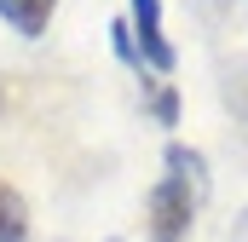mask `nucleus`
Segmentation results:
<instances>
[{
  "label": "nucleus",
  "instance_id": "f257e3e1",
  "mask_svg": "<svg viewBox=\"0 0 248 242\" xmlns=\"http://www.w3.org/2000/svg\"><path fill=\"white\" fill-rule=\"evenodd\" d=\"M190 213H196V190L185 179H162L144 202V219H150V242H185L190 237Z\"/></svg>",
  "mask_w": 248,
  "mask_h": 242
},
{
  "label": "nucleus",
  "instance_id": "39448f33",
  "mask_svg": "<svg viewBox=\"0 0 248 242\" xmlns=\"http://www.w3.org/2000/svg\"><path fill=\"white\" fill-rule=\"evenodd\" d=\"M168 167H173V179L202 184V156H196V150H185V144H173V150H168Z\"/></svg>",
  "mask_w": 248,
  "mask_h": 242
},
{
  "label": "nucleus",
  "instance_id": "423d86ee",
  "mask_svg": "<svg viewBox=\"0 0 248 242\" xmlns=\"http://www.w3.org/2000/svg\"><path fill=\"white\" fill-rule=\"evenodd\" d=\"M150 104H156V116H162V121H173V110H179V104H173V92H168V87H156V98H150Z\"/></svg>",
  "mask_w": 248,
  "mask_h": 242
},
{
  "label": "nucleus",
  "instance_id": "7ed1b4c3",
  "mask_svg": "<svg viewBox=\"0 0 248 242\" xmlns=\"http://www.w3.org/2000/svg\"><path fill=\"white\" fill-rule=\"evenodd\" d=\"M52 6H58V0H0V17L17 23L23 35H41L46 17H52Z\"/></svg>",
  "mask_w": 248,
  "mask_h": 242
},
{
  "label": "nucleus",
  "instance_id": "20e7f679",
  "mask_svg": "<svg viewBox=\"0 0 248 242\" xmlns=\"http://www.w3.org/2000/svg\"><path fill=\"white\" fill-rule=\"evenodd\" d=\"M23 231H29V208H23V196L12 184L0 179V242H23Z\"/></svg>",
  "mask_w": 248,
  "mask_h": 242
},
{
  "label": "nucleus",
  "instance_id": "f03ea898",
  "mask_svg": "<svg viewBox=\"0 0 248 242\" xmlns=\"http://www.w3.org/2000/svg\"><path fill=\"white\" fill-rule=\"evenodd\" d=\"M133 41L150 69H173V46L162 35V0H133Z\"/></svg>",
  "mask_w": 248,
  "mask_h": 242
}]
</instances>
